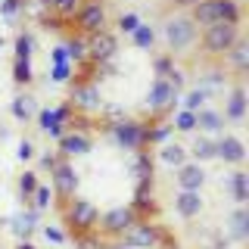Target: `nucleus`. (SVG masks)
<instances>
[{
	"mask_svg": "<svg viewBox=\"0 0 249 249\" xmlns=\"http://www.w3.org/2000/svg\"><path fill=\"white\" fill-rule=\"evenodd\" d=\"M3 47H6V41H3V37H0V50H3Z\"/></svg>",
	"mask_w": 249,
	"mask_h": 249,
	"instance_id": "55",
	"label": "nucleus"
},
{
	"mask_svg": "<svg viewBox=\"0 0 249 249\" xmlns=\"http://www.w3.org/2000/svg\"><path fill=\"white\" fill-rule=\"evenodd\" d=\"M134 221H137V218H134V212H131L128 202H124V206H112V209H106V212H100L97 233L103 240H122L124 233L131 231Z\"/></svg>",
	"mask_w": 249,
	"mask_h": 249,
	"instance_id": "10",
	"label": "nucleus"
},
{
	"mask_svg": "<svg viewBox=\"0 0 249 249\" xmlns=\"http://www.w3.org/2000/svg\"><path fill=\"white\" fill-rule=\"evenodd\" d=\"M72 22H75V35H81V37H90V35H97V31H106L109 28V6H106V0H84Z\"/></svg>",
	"mask_w": 249,
	"mask_h": 249,
	"instance_id": "9",
	"label": "nucleus"
},
{
	"mask_svg": "<svg viewBox=\"0 0 249 249\" xmlns=\"http://www.w3.org/2000/svg\"><path fill=\"white\" fill-rule=\"evenodd\" d=\"M69 106H72V112L78 115H97L100 109H103V90H100V84L97 81H90V78H81V75H75L72 81H69V100H66Z\"/></svg>",
	"mask_w": 249,
	"mask_h": 249,
	"instance_id": "6",
	"label": "nucleus"
},
{
	"mask_svg": "<svg viewBox=\"0 0 249 249\" xmlns=\"http://www.w3.org/2000/svg\"><path fill=\"white\" fill-rule=\"evenodd\" d=\"M62 47H66V56H69V62H72L75 69L88 62V37L69 31V37H66V44H62Z\"/></svg>",
	"mask_w": 249,
	"mask_h": 249,
	"instance_id": "31",
	"label": "nucleus"
},
{
	"mask_svg": "<svg viewBox=\"0 0 249 249\" xmlns=\"http://www.w3.org/2000/svg\"><path fill=\"white\" fill-rule=\"evenodd\" d=\"M3 221H6V218H3V215H0V228H3Z\"/></svg>",
	"mask_w": 249,
	"mask_h": 249,
	"instance_id": "56",
	"label": "nucleus"
},
{
	"mask_svg": "<svg viewBox=\"0 0 249 249\" xmlns=\"http://www.w3.org/2000/svg\"><path fill=\"white\" fill-rule=\"evenodd\" d=\"M175 215L181 221H196V218L206 212V199H202L199 190H175Z\"/></svg>",
	"mask_w": 249,
	"mask_h": 249,
	"instance_id": "19",
	"label": "nucleus"
},
{
	"mask_svg": "<svg viewBox=\"0 0 249 249\" xmlns=\"http://www.w3.org/2000/svg\"><path fill=\"white\" fill-rule=\"evenodd\" d=\"M37 184H41V171H35V168H25L16 178V190H19L22 206H28V199L35 196V190H37Z\"/></svg>",
	"mask_w": 249,
	"mask_h": 249,
	"instance_id": "33",
	"label": "nucleus"
},
{
	"mask_svg": "<svg viewBox=\"0 0 249 249\" xmlns=\"http://www.w3.org/2000/svg\"><path fill=\"white\" fill-rule=\"evenodd\" d=\"M159 249H181V246H178V240H175V237H171V240H168V243H165V246H159Z\"/></svg>",
	"mask_w": 249,
	"mask_h": 249,
	"instance_id": "54",
	"label": "nucleus"
},
{
	"mask_svg": "<svg viewBox=\"0 0 249 249\" xmlns=\"http://www.w3.org/2000/svg\"><path fill=\"white\" fill-rule=\"evenodd\" d=\"M53 202H56V196H53V190H50V184H44V181H41V184H37V190H35V196H31V199H28V206H31V209H35V212H41V215H44V212H47V209H50V206H53Z\"/></svg>",
	"mask_w": 249,
	"mask_h": 249,
	"instance_id": "39",
	"label": "nucleus"
},
{
	"mask_svg": "<svg viewBox=\"0 0 249 249\" xmlns=\"http://www.w3.org/2000/svg\"><path fill=\"white\" fill-rule=\"evenodd\" d=\"M224 128H228V122H224L221 109H212V106H202L196 112V134H206V137H221Z\"/></svg>",
	"mask_w": 249,
	"mask_h": 249,
	"instance_id": "22",
	"label": "nucleus"
},
{
	"mask_svg": "<svg viewBox=\"0 0 249 249\" xmlns=\"http://www.w3.org/2000/svg\"><path fill=\"white\" fill-rule=\"evenodd\" d=\"M168 122H171V131H178V134H196V112L178 109Z\"/></svg>",
	"mask_w": 249,
	"mask_h": 249,
	"instance_id": "37",
	"label": "nucleus"
},
{
	"mask_svg": "<svg viewBox=\"0 0 249 249\" xmlns=\"http://www.w3.org/2000/svg\"><path fill=\"white\" fill-rule=\"evenodd\" d=\"M41 237L47 240V243H53V246H62V243H69V233L62 224H41Z\"/></svg>",
	"mask_w": 249,
	"mask_h": 249,
	"instance_id": "41",
	"label": "nucleus"
},
{
	"mask_svg": "<svg viewBox=\"0 0 249 249\" xmlns=\"http://www.w3.org/2000/svg\"><path fill=\"white\" fill-rule=\"evenodd\" d=\"M59 62H69V56H66V47H62V44L50 47V66H59Z\"/></svg>",
	"mask_w": 249,
	"mask_h": 249,
	"instance_id": "49",
	"label": "nucleus"
},
{
	"mask_svg": "<svg viewBox=\"0 0 249 249\" xmlns=\"http://www.w3.org/2000/svg\"><path fill=\"white\" fill-rule=\"evenodd\" d=\"M59 212H62V224H66V233L69 240L72 237H81V233H93L97 231V221H100V209L93 206V199L88 196H75L59 202Z\"/></svg>",
	"mask_w": 249,
	"mask_h": 249,
	"instance_id": "2",
	"label": "nucleus"
},
{
	"mask_svg": "<svg viewBox=\"0 0 249 249\" xmlns=\"http://www.w3.org/2000/svg\"><path fill=\"white\" fill-rule=\"evenodd\" d=\"M128 206L137 221H159V199L153 196V190H134V199Z\"/></svg>",
	"mask_w": 249,
	"mask_h": 249,
	"instance_id": "26",
	"label": "nucleus"
},
{
	"mask_svg": "<svg viewBox=\"0 0 249 249\" xmlns=\"http://www.w3.org/2000/svg\"><path fill=\"white\" fill-rule=\"evenodd\" d=\"M72 243H75V249H103V237L93 231V233H81V237H72Z\"/></svg>",
	"mask_w": 249,
	"mask_h": 249,
	"instance_id": "46",
	"label": "nucleus"
},
{
	"mask_svg": "<svg viewBox=\"0 0 249 249\" xmlns=\"http://www.w3.org/2000/svg\"><path fill=\"white\" fill-rule=\"evenodd\" d=\"M168 3H171V6H178V10H184V13H190L193 6L199 3V0H168Z\"/></svg>",
	"mask_w": 249,
	"mask_h": 249,
	"instance_id": "50",
	"label": "nucleus"
},
{
	"mask_svg": "<svg viewBox=\"0 0 249 249\" xmlns=\"http://www.w3.org/2000/svg\"><path fill=\"white\" fill-rule=\"evenodd\" d=\"M13 249H37L35 243H31V240H16V246Z\"/></svg>",
	"mask_w": 249,
	"mask_h": 249,
	"instance_id": "52",
	"label": "nucleus"
},
{
	"mask_svg": "<svg viewBox=\"0 0 249 249\" xmlns=\"http://www.w3.org/2000/svg\"><path fill=\"white\" fill-rule=\"evenodd\" d=\"M165 81H168V84H171V88H175L178 93H181V90L187 88V72H184L181 66H175V69H171V72L165 75Z\"/></svg>",
	"mask_w": 249,
	"mask_h": 249,
	"instance_id": "48",
	"label": "nucleus"
},
{
	"mask_svg": "<svg viewBox=\"0 0 249 249\" xmlns=\"http://www.w3.org/2000/svg\"><path fill=\"white\" fill-rule=\"evenodd\" d=\"M221 66L228 69L231 81H246V72H249V41H246V37L233 47V50L224 53Z\"/></svg>",
	"mask_w": 249,
	"mask_h": 249,
	"instance_id": "21",
	"label": "nucleus"
},
{
	"mask_svg": "<svg viewBox=\"0 0 249 249\" xmlns=\"http://www.w3.org/2000/svg\"><path fill=\"white\" fill-rule=\"evenodd\" d=\"M153 159H159L162 165H168V168H181L184 162H190V156H187V146H184V143L168 140V143L156 146V156H153Z\"/></svg>",
	"mask_w": 249,
	"mask_h": 249,
	"instance_id": "28",
	"label": "nucleus"
},
{
	"mask_svg": "<svg viewBox=\"0 0 249 249\" xmlns=\"http://www.w3.org/2000/svg\"><path fill=\"white\" fill-rule=\"evenodd\" d=\"M175 181H178V190H199L202 193L209 175H206L202 165H196V162H184L181 168H175Z\"/></svg>",
	"mask_w": 249,
	"mask_h": 249,
	"instance_id": "23",
	"label": "nucleus"
},
{
	"mask_svg": "<svg viewBox=\"0 0 249 249\" xmlns=\"http://www.w3.org/2000/svg\"><path fill=\"white\" fill-rule=\"evenodd\" d=\"M156 37L165 44V53L178 56V53H187L190 47H196L199 41V28L193 25V19L187 13H175V16H165L156 28Z\"/></svg>",
	"mask_w": 249,
	"mask_h": 249,
	"instance_id": "1",
	"label": "nucleus"
},
{
	"mask_svg": "<svg viewBox=\"0 0 249 249\" xmlns=\"http://www.w3.org/2000/svg\"><path fill=\"white\" fill-rule=\"evenodd\" d=\"M37 100L31 97V93H16V97L10 100V115L19 124H28V122H35V115H37Z\"/></svg>",
	"mask_w": 249,
	"mask_h": 249,
	"instance_id": "27",
	"label": "nucleus"
},
{
	"mask_svg": "<svg viewBox=\"0 0 249 249\" xmlns=\"http://www.w3.org/2000/svg\"><path fill=\"white\" fill-rule=\"evenodd\" d=\"M119 56V35L112 28L97 31V35L88 37V62L90 66H100V62H112Z\"/></svg>",
	"mask_w": 249,
	"mask_h": 249,
	"instance_id": "13",
	"label": "nucleus"
},
{
	"mask_svg": "<svg viewBox=\"0 0 249 249\" xmlns=\"http://www.w3.org/2000/svg\"><path fill=\"white\" fill-rule=\"evenodd\" d=\"M193 88H202L209 97L228 90L231 88V75H228V69L221 66V59H209V66L199 69V81L193 84Z\"/></svg>",
	"mask_w": 249,
	"mask_h": 249,
	"instance_id": "15",
	"label": "nucleus"
},
{
	"mask_svg": "<svg viewBox=\"0 0 249 249\" xmlns=\"http://www.w3.org/2000/svg\"><path fill=\"white\" fill-rule=\"evenodd\" d=\"M140 13H134V10H128V13H122L119 19H115V28H119V35H124V37H131L134 35V28L140 25Z\"/></svg>",
	"mask_w": 249,
	"mask_h": 249,
	"instance_id": "42",
	"label": "nucleus"
},
{
	"mask_svg": "<svg viewBox=\"0 0 249 249\" xmlns=\"http://www.w3.org/2000/svg\"><path fill=\"white\" fill-rule=\"evenodd\" d=\"M224 237L228 243H246L249 240V209L246 206H233V212L228 215V224H224Z\"/></svg>",
	"mask_w": 249,
	"mask_h": 249,
	"instance_id": "25",
	"label": "nucleus"
},
{
	"mask_svg": "<svg viewBox=\"0 0 249 249\" xmlns=\"http://www.w3.org/2000/svg\"><path fill=\"white\" fill-rule=\"evenodd\" d=\"M171 122L168 119H150L146 122V146H162L171 140Z\"/></svg>",
	"mask_w": 249,
	"mask_h": 249,
	"instance_id": "32",
	"label": "nucleus"
},
{
	"mask_svg": "<svg viewBox=\"0 0 249 249\" xmlns=\"http://www.w3.org/2000/svg\"><path fill=\"white\" fill-rule=\"evenodd\" d=\"M228 246H231V243H228V237L221 233V237H218L215 243H209V246H199V249H228Z\"/></svg>",
	"mask_w": 249,
	"mask_h": 249,
	"instance_id": "51",
	"label": "nucleus"
},
{
	"mask_svg": "<svg viewBox=\"0 0 249 249\" xmlns=\"http://www.w3.org/2000/svg\"><path fill=\"white\" fill-rule=\"evenodd\" d=\"M131 175H134V190H156V159L150 150L134 153Z\"/></svg>",
	"mask_w": 249,
	"mask_h": 249,
	"instance_id": "18",
	"label": "nucleus"
},
{
	"mask_svg": "<svg viewBox=\"0 0 249 249\" xmlns=\"http://www.w3.org/2000/svg\"><path fill=\"white\" fill-rule=\"evenodd\" d=\"M84 0H50V16L56 22H62V25H69V22L78 16V10H81Z\"/></svg>",
	"mask_w": 249,
	"mask_h": 249,
	"instance_id": "34",
	"label": "nucleus"
},
{
	"mask_svg": "<svg viewBox=\"0 0 249 249\" xmlns=\"http://www.w3.org/2000/svg\"><path fill=\"white\" fill-rule=\"evenodd\" d=\"M75 78V66L72 62H59V66H50V84H69Z\"/></svg>",
	"mask_w": 249,
	"mask_h": 249,
	"instance_id": "43",
	"label": "nucleus"
},
{
	"mask_svg": "<svg viewBox=\"0 0 249 249\" xmlns=\"http://www.w3.org/2000/svg\"><path fill=\"white\" fill-rule=\"evenodd\" d=\"M93 150V134H78V131H66L59 140H56V153L62 159L72 162L75 156H88Z\"/></svg>",
	"mask_w": 249,
	"mask_h": 249,
	"instance_id": "20",
	"label": "nucleus"
},
{
	"mask_svg": "<svg viewBox=\"0 0 249 249\" xmlns=\"http://www.w3.org/2000/svg\"><path fill=\"white\" fill-rule=\"evenodd\" d=\"M72 106L69 103H59V106H41L37 109V115H35V122H37V131L41 134H47L50 140H59L62 134H66V124L72 122Z\"/></svg>",
	"mask_w": 249,
	"mask_h": 249,
	"instance_id": "11",
	"label": "nucleus"
},
{
	"mask_svg": "<svg viewBox=\"0 0 249 249\" xmlns=\"http://www.w3.org/2000/svg\"><path fill=\"white\" fill-rule=\"evenodd\" d=\"M175 66H178V62H175L171 53H156V56H153V75L156 78H165Z\"/></svg>",
	"mask_w": 249,
	"mask_h": 249,
	"instance_id": "44",
	"label": "nucleus"
},
{
	"mask_svg": "<svg viewBox=\"0 0 249 249\" xmlns=\"http://www.w3.org/2000/svg\"><path fill=\"white\" fill-rule=\"evenodd\" d=\"M3 224L16 240H31L37 233V228H41V212H35L31 206H22L19 212H13Z\"/></svg>",
	"mask_w": 249,
	"mask_h": 249,
	"instance_id": "16",
	"label": "nucleus"
},
{
	"mask_svg": "<svg viewBox=\"0 0 249 249\" xmlns=\"http://www.w3.org/2000/svg\"><path fill=\"white\" fill-rule=\"evenodd\" d=\"M35 156H37L35 140H31V137H22V140H19V146H16V159L25 165V162H35Z\"/></svg>",
	"mask_w": 249,
	"mask_h": 249,
	"instance_id": "45",
	"label": "nucleus"
},
{
	"mask_svg": "<svg viewBox=\"0 0 249 249\" xmlns=\"http://www.w3.org/2000/svg\"><path fill=\"white\" fill-rule=\"evenodd\" d=\"M209 93L202 90V88H187V90H181V106L178 109H187V112H199L202 106H209Z\"/></svg>",
	"mask_w": 249,
	"mask_h": 249,
	"instance_id": "35",
	"label": "nucleus"
},
{
	"mask_svg": "<svg viewBox=\"0 0 249 249\" xmlns=\"http://www.w3.org/2000/svg\"><path fill=\"white\" fill-rule=\"evenodd\" d=\"M156 25H150V22H140V25L134 28V35H131V44L137 47V50H156Z\"/></svg>",
	"mask_w": 249,
	"mask_h": 249,
	"instance_id": "36",
	"label": "nucleus"
},
{
	"mask_svg": "<svg viewBox=\"0 0 249 249\" xmlns=\"http://www.w3.org/2000/svg\"><path fill=\"white\" fill-rule=\"evenodd\" d=\"M6 140H10V128L0 122V143H6Z\"/></svg>",
	"mask_w": 249,
	"mask_h": 249,
	"instance_id": "53",
	"label": "nucleus"
},
{
	"mask_svg": "<svg viewBox=\"0 0 249 249\" xmlns=\"http://www.w3.org/2000/svg\"><path fill=\"white\" fill-rule=\"evenodd\" d=\"M37 50V37L31 28H19L13 37V59H31Z\"/></svg>",
	"mask_w": 249,
	"mask_h": 249,
	"instance_id": "30",
	"label": "nucleus"
},
{
	"mask_svg": "<svg viewBox=\"0 0 249 249\" xmlns=\"http://www.w3.org/2000/svg\"><path fill=\"white\" fill-rule=\"evenodd\" d=\"M0 19L6 25H16V22L25 19V10H22V0H0Z\"/></svg>",
	"mask_w": 249,
	"mask_h": 249,
	"instance_id": "40",
	"label": "nucleus"
},
{
	"mask_svg": "<svg viewBox=\"0 0 249 249\" xmlns=\"http://www.w3.org/2000/svg\"><path fill=\"white\" fill-rule=\"evenodd\" d=\"M187 156H190V162H196V165L215 162V140L206 137V134H196V137H193V143L187 146Z\"/></svg>",
	"mask_w": 249,
	"mask_h": 249,
	"instance_id": "29",
	"label": "nucleus"
},
{
	"mask_svg": "<svg viewBox=\"0 0 249 249\" xmlns=\"http://www.w3.org/2000/svg\"><path fill=\"white\" fill-rule=\"evenodd\" d=\"M35 159H37V165H41V171H47V175H50V171L62 162V156H59L56 150H47V153H37Z\"/></svg>",
	"mask_w": 249,
	"mask_h": 249,
	"instance_id": "47",
	"label": "nucleus"
},
{
	"mask_svg": "<svg viewBox=\"0 0 249 249\" xmlns=\"http://www.w3.org/2000/svg\"><path fill=\"white\" fill-rule=\"evenodd\" d=\"M103 134L112 140L119 150L124 153H140V150H146V119H137V115H124L122 122H115V124H106V128H100Z\"/></svg>",
	"mask_w": 249,
	"mask_h": 249,
	"instance_id": "4",
	"label": "nucleus"
},
{
	"mask_svg": "<svg viewBox=\"0 0 249 249\" xmlns=\"http://www.w3.org/2000/svg\"><path fill=\"white\" fill-rule=\"evenodd\" d=\"M224 190L233 199V206H246L249 202V171L246 168H233L231 175H224Z\"/></svg>",
	"mask_w": 249,
	"mask_h": 249,
	"instance_id": "24",
	"label": "nucleus"
},
{
	"mask_svg": "<svg viewBox=\"0 0 249 249\" xmlns=\"http://www.w3.org/2000/svg\"><path fill=\"white\" fill-rule=\"evenodd\" d=\"M246 81H231V88H228V100H224V109H221V115H224V122L228 124H243L246 122Z\"/></svg>",
	"mask_w": 249,
	"mask_h": 249,
	"instance_id": "17",
	"label": "nucleus"
},
{
	"mask_svg": "<svg viewBox=\"0 0 249 249\" xmlns=\"http://www.w3.org/2000/svg\"><path fill=\"white\" fill-rule=\"evenodd\" d=\"M215 159L231 165V168H243L246 165V143L237 134L224 131L221 137H215Z\"/></svg>",
	"mask_w": 249,
	"mask_h": 249,
	"instance_id": "14",
	"label": "nucleus"
},
{
	"mask_svg": "<svg viewBox=\"0 0 249 249\" xmlns=\"http://www.w3.org/2000/svg\"><path fill=\"white\" fill-rule=\"evenodd\" d=\"M243 41V25H231V22H218V25L202 28L199 44H202V56L206 59H224V53L233 50Z\"/></svg>",
	"mask_w": 249,
	"mask_h": 249,
	"instance_id": "5",
	"label": "nucleus"
},
{
	"mask_svg": "<svg viewBox=\"0 0 249 249\" xmlns=\"http://www.w3.org/2000/svg\"><path fill=\"white\" fill-rule=\"evenodd\" d=\"M13 81L19 88H31L35 84V66H31V59H13Z\"/></svg>",
	"mask_w": 249,
	"mask_h": 249,
	"instance_id": "38",
	"label": "nucleus"
},
{
	"mask_svg": "<svg viewBox=\"0 0 249 249\" xmlns=\"http://www.w3.org/2000/svg\"><path fill=\"white\" fill-rule=\"evenodd\" d=\"M171 240V231L159 221H134L131 231L122 237V243L128 249H159Z\"/></svg>",
	"mask_w": 249,
	"mask_h": 249,
	"instance_id": "8",
	"label": "nucleus"
},
{
	"mask_svg": "<svg viewBox=\"0 0 249 249\" xmlns=\"http://www.w3.org/2000/svg\"><path fill=\"white\" fill-rule=\"evenodd\" d=\"M196 28H209L218 22H231V25H243V0H199L190 13Z\"/></svg>",
	"mask_w": 249,
	"mask_h": 249,
	"instance_id": "3",
	"label": "nucleus"
},
{
	"mask_svg": "<svg viewBox=\"0 0 249 249\" xmlns=\"http://www.w3.org/2000/svg\"><path fill=\"white\" fill-rule=\"evenodd\" d=\"M181 106V93H178L165 78H153L150 90L143 97V109L150 112V119H171Z\"/></svg>",
	"mask_w": 249,
	"mask_h": 249,
	"instance_id": "7",
	"label": "nucleus"
},
{
	"mask_svg": "<svg viewBox=\"0 0 249 249\" xmlns=\"http://www.w3.org/2000/svg\"><path fill=\"white\" fill-rule=\"evenodd\" d=\"M78 187H81V175H78V168L69 159H62L59 165L50 171V190H53V196H56L59 202H66V199H72L75 193H78Z\"/></svg>",
	"mask_w": 249,
	"mask_h": 249,
	"instance_id": "12",
	"label": "nucleus"
}]
</instances>
